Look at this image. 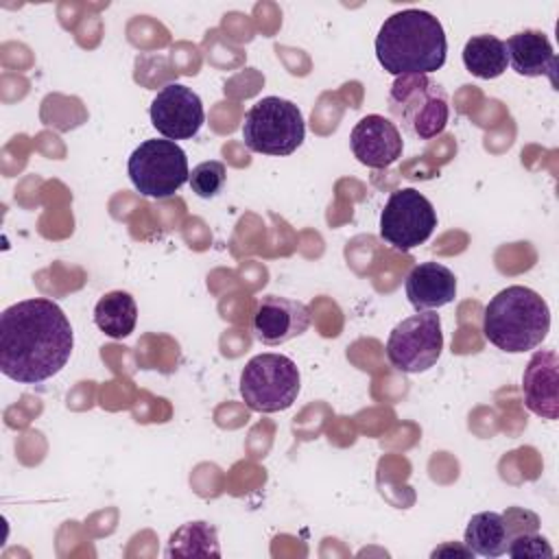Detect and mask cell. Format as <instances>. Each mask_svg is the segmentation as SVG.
I'll return each mask as SVG.
<instances>
[{"label":"cell","instance_id":"8fae6325","mask_svg":"<svg viewBox=\"0 0 559 559\" xmlns=\"http://www.w3.org/2000/svg\"><path fill=\"white\" fill-rule=\"evenodd\" d=\"M349 146L362 166L386 168L402 157L404 140L395 122L380 114H369L354 124Z\"/></svg>","mask_w":559,"mask_h":559},{"label":"cell","instance_id":"2e32d148","mask_svg":"<svg viewBox=\"0 0 559 559\" xmlns=\"http://www.w3.org/2000/svg\"><path fill=\"white\" fill-rule=\"evenodd\" d=\"M509 539L511 535H509L507 522L502 513H496V511H480L472 515L463 535V544L474 555L489 557V559L504 555Z\"/></svg>","mask_w":559,"mask_h":559},{"label":"cell","instance_id":"6da1fadb","mask_svg":"<svg viewBox=\"0 0 559 559\" xmlns=\"http://www.w3.org/2000/svg\"><path fill=\"white\" fill-rule=\"evenodd\" d=\"M72 347V325L52 299H22L0 314V371L13 382L39 384L57 376Z\"/></svg>","mask_w":559,"mask_h":559},{"label":"cell","instance_id":"3957f363","mask_svg":"<svg viewBox=\"0 0 559 559\" xmlns=\"http://www.w3.org/2000/svg\"><path fill=\"white\" fill-rule=\"evenodd\" d=\"M550 330V310L539 293L507 286L483 310V334L502 352L522 354L542 345Z\"/></svg>","mask_w":559,"mask_h":559},{"label":"cell","instance_id":"5b68a950","mask_svg":"<svg viewBox=\"0 0 559 559\" xmlns=\"http://www.w3.org/2000/svg\"><path fill=\"white\" fill-rule=\"evenodd\" d=\"M306 135V122L293 100L264 96L245 114L242 140L249 151L262 155H290Z\"/></svg>","mask_w":559,"mask_h":559},{"label":"cell","instance_id":"ffe728a7","mask_svg":"<svg viewBox=\"0 0 559 559\" xmlns=\"http://www.w3.org/2000/svg\"><path fill=\"white\" fill-rule=\"evenodd\" d=\"M225 179H227V170H225L223 162L210 159V162H201L199 166L192 168L188 183L197 197L212 199L223 190Z\"/></svg>","mask_w":559,"mask_h":559},{"label":"cell","instance_id":"d6986e66","mask_svg":"<svg viewBox=\"0 0 559 559\" xmlns=\"http://www.w3.org/2000/svg\"><path fill=\"white\" fill-rule=\"evenodd\" d=\"M166 557H221L218 535L210 522H186L173 531Z\"/></svg>","mask_w":559,"mask_h":559},{"label":"cell","instance_id":"e0dca14e","mask_svg":"<svg viewBox=\"0 0 559 559\" xmlns=\"http://www.w3.org/2000/svg\"><path fill=\"white\" fill-rule=\"evenodd\" d=\"M138 306L124 290L105 293L94 306V323L111 338H124L135 330Z\"/></svg>","mask_w":559,"mask_h":559},{"label":"cell","instance_id":"7402d4cb","mask_svg":"<svg viewBox=\"0 0 559 559\" xmlns=\"http://www.w3.org/2000/svg\"><path fill=\"white\" fill-rule=\"evenodd\" d=\"M452 552H454V555H461V557H472V555H474L467 546H452V544H445V546L432 550V557H437V555H452Z\"/></svg>","mask_w":559,"mask_h":559},{"label":"cell","instance_id":"7a4b0ae2","mask_svg":"<svg viewBox=\"0 0 559 559\" xmlns=\"http://www.w3.org/2000/svg\"><path fill=\"white\" fill-rule=\"evenodd\" d=\"M448 39L441 22L424 9H404L384 20L376 57L393 76L430 74L445 63Z\"/></svg>","mask_w":559,"mask_h":559},{"label":"cell","instance_id":"9c48e42d","mask_svg":"<svg viewBox=\"0 0 559 559\" xmlns=\"http://www.w3.org/2000/svg\"><path fill=\"white\" fill-rule=\"evenodd\" d=\"M437 227L432 203L415 188L391 192L380 214V238L397 251L424 245Z\"/></svg>","mask_w":559,"mask_h":559},{"label":"cell","instance_id":"9a60e30c","mask_svg":"<svg viewBox=\"0 0 559 559\" xmlns=\"http://www.w3.org/2000/svg\"><path fill=\"white\" fill-rule=\"evenodd\" d=\"M509 66L520 76H548L557 90V55L542 31H520L504 41Z\"/></svg>","mask_w":559,"mask_h":559},{"label":"cell","instance_id":"7c38bea8","mask_svg":"<svg viewBox=\"0 0 559 559\" xmlns=\"http://www.w3.org/2000/svg\"><path fill=\"white\" fill-rule=\"evenodd\" d=\"M310 325L306 304L280 295H264L253 314V336L262 345H282L301 336Z\"/></svg>","mask_w":559,"mask_h":559},{"label":"cell","instance_id":"8992f818","mask_svg":"<svg viewBox=\"0 0 559 559\" xmlns=\"http://www.w3.org/2000/svg\"><path fill=\"white\" fill-rule=\"evenodd\" d=\"M301 389V376L284 354H258L240 373V395L255 413H277L293 406Z\"/></svg>","mask_w":559,"mask_h":559},{"label":"cell","instance_id":"5bb4252c","mask_svg":"<svg viewBox=\"0 0 559 559\" xmlns=\"http://www.w3.org/2000/svg\"><path fill=\"white\" fill-rule=\"evenodd\" d=\"M408 304L421 312L448 306L456 297V277L441 262H421L411 269L404 282Z\"/></svg>","mask_w":559,"mask_h":559},{"label":"cell","instance_id":"30bf717a","mask_svg":"<svg viewBox=\"0 0 559 559\" xmlns=\"http://www.w3.org/2000/svg\"><path fill=\"white\" fill-rule=\"evenodd\" d=\"M151 122L166 140H190L199 133L205 120L199 94L181 83L164 85L148 109Z\"/></svg>","mask_w":559,"mask_h":559},{"label":"cell","instance_id":"4fadbf2b","mask_svg":"<svg viewBox=\"0 0 559 559\" xmlns=\"http://www.w3.org/2000/svg\"><path fill=\"white\" fill-rule=\"evenodd\" d=\"M522 395L526 408L537 417H559V358L555 349H539L531 356L522 376Z\"/></svg>","mask_w":559,"mask_h":559},{"label":"cell","instance_id":"ba28073f","mask_svg":"<svg viewBox=\"0 0 559 559\" xmlns=\"http://www.w3.org/2000/svg\"><path fill=\"white\" fill-rule=\"evenodd\" d=\"M443 349L441 319L432 310H421L402 319L386 338V358L402 373L430 369Z\"/></svg>","mask_w":559,"mask_h":559},{"label":"cell","instance_id":"ac0fdd59","mask_svg":"<svg viewBox=\"0 0 559 559\" xmlns=\"http://www.w3.org/2000/svg\"><path fill=\"white\" fill-rule=\"evenodd\" d=\"M463 66L478 79H498L507 66V46L496 35H474L463 46Z\"/></svg>","mask_w":559,"mask_h":559},{"label":"cell","instance_id":"52a82bcc","mask_svg":"<svg viewBox=\"0 0 559 559\" xmlns=\"http://www.w3.org/2000/svg\"><path fill=\"white\" fill-rule=\"evenodd\" d=\"M127 173L135 190L151 199H168L190 179L186 151L173 140L157 138L133 148Z\"/></svg>","mask_w":559,"mask_h":559},{"label":"cell","instance_id":"44dd1931","mask_svg":"<svg viewBox=\"0 0 559 559\" xmlns=\"http://www.w3.org/2000/svg\"><path fill=\"white\" fill-rule=\"evenodd\" d=\"M507 555L515 557V559H542V557H552L555 550L550 548L548 539L537 535V531L533 533H520V535H513L509 539V546H507Z\"/></svg>","mask_w":559,"mask_h":559},{"label":"cell","instance_id":"277c9868","mask_svg":"<svg viewBox=\"0 0 559 559\" xmlns=\"http://www.w3.org/2000/svg\"><path fill=\"white\" fill-rule=\"evenodd\" d=\"M389 111L415 140L437 138L450 118L445 90L428 74L397 76L389 92Z\"/></svg>","mask_w":559,"mask_h":559}]
</instances>
